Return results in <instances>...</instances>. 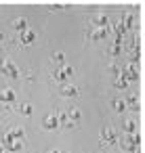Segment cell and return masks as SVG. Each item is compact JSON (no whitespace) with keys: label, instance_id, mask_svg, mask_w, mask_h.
<instances>
[{"label":"cell","instance_id":"52a82bcc","mask_svg":"<svg viewBox=\"0 0 145 153\" xmlns=\"http://www.w3.org/2000/svg\"><path fill=\"white\" fill-rule=\"evenodd\" d=\"M34 40H36V32H34V30H30V27H28L25 32H21V38H19V42H21V44H25V46H28V44H32Z\"/></svg>","mask_w":145,"mask_h":153},{"label":"cell","instance_id":"d6986e66","mask_svg":"<svg viewBox=\"0 0 145 153\" xmlns=\"http://www.w3.org/2000/svg\"><path fill=\"white\" fill-rule=\"evenodd\" d=\"M107 71H109V74H114V76H120V71H122V65H120L118 61H111V63L107 65Z\"/></svg>","mask_w":145,"mask_h":153},{"label":"cell","instance_id":"e0dca14e","mask_svg":"<svg viewBox=\"0 0 145 153\" xmlns=\"http://www.w3.org/2000/svg\"><path fill=\"white\" fill-rule=\"evenodd\" d=\"M137 128H139V124H137L135 120H126V122H124V132H126V134H135Z\"/></svg>","mask_w":145,"mask_h":153},{"label":"cell","instance_id":"ac0fdd59","mask_svg":"<svg viewBox=\"0 0 145 153\" xmlns=\"http://www.w3.org/2000/svg\"><path fill=\"white\" fill-rule=\"evenodd\" d=\"M57 120H59V126H61V124H63V126H67V128H74V126H76V124L67 117V113H65V111H63V113H59V115H57Z\"/></svg>","mask_w":145,"mask_h":153},{"label":"cell","instance_id":"3957f363","mask_svg":"<svg viewBox=\"0 0 145 153\" xmlns=\"http://www.w3.org/2000/svg\"><path fill=\"white\" fill-rule=\"evenodd\" d=\"M116 143H118V134H116V130H114L111 126L103 128V130H101V145H116Z\"/></svg>","mask_w":145,"mask_h":153},{"label":"cell","instance_id":"5b68a950","mask_svg":"<svg viewBox=\"0 0 145 153\" xmlns=\"http://www.w3.org/2000/svg\"><path fill=\"white\" fill-rule=\"evenodd\" d=\"M90 25L93 27H109V19H107V15H93Z\"/></svg>","mask_w":145,"mask_h":153},{"label":"cell","instance_id":"ba28073f","mask_svg":"<svg viewBox=\"0 0 145 153\" xmlns=\"http://www.w3.org/2000/svg\"><path fill=\"white\" fill-rule=\"evenodd\" d=\"M42 126H44L46 130H55V128H59V120H57V115H55V113L46 115L44 122H42Z\"/></svg>","mask_w":145,"mask_h":153},{"label":"cell","instance_id":"7a4b0ae2","mask_svg":"<svg viewBox=\"0 0 145 153\" xmlns=\"http://www.w3.org/2000/svg\"><path fill=\"white\" fill-rule=\"evenodd\" d=\"M74 76V67L72 65H59V69H55V74H53V78L57 80V82H65V80H70Z\"/></svg>","mask_w":145,"mask_h":153},{"label":"cell","instance_id":"7402d4cb","mask_svg":"<svg viewBox=\"0 0 145 153\" xmlns=\"http://www.w3.org/2000/svg\"><path fill=\"white\" fill-rule=\"evenodd\" d=\"M63 59H65L63 53H53V61H55L57 65H63Z\"/></svg>","mask_w":145,"mask_h":153},{"label":"cell","instance_id":"603a6c76","mask_svg":"<svg viewBox=\"0 0 145 153\" xmlns=\"http://www.w3.org/2000/svg\"><path fill=\"white\" fill-rule=\"evenodd\" d=\"M0 44H4V34L0 32Z\"/></svg>","mask_w":145,"mask_h":153},{"label":"cell","instance_id":"cb8c5ba5","mask_svg":"<svg viewBox=\"0 0 145 153\" xmlns=\"http://www.w3.org/2000/svg\"><path fill=\"white\" fill-rule=\"evenodd\" d=\"M0 153H11L9 149H4V147H0Z\"/></svg>","mask_w":145,"mask_h":153},{"label":"cell","instance_id":"d4e9b609","mask_svg":"<svg viewBox=\"0 0 145 153\" xmlns=\"http://www.w3.org/2000/svg\"><path fill=\"white\" fill-rule=\"evenodd\" d=\"M49 153H59V151H49Z\"/></svg>","mask_w":145,"mask_h":153},{"label":"cell","instance_id":"5bb4252c","mask_svg":"<svg viewBox=\"0 0 145 153\" xmlns=\"http://www.w3.org/2000/svg\"><path fill=\"white\" fill-rule=\"evenodd\" d=\"M13 27H15L17 32H25V30H28V19H25V17H17V19H13Z\"/></svg>","mask_w":145,"mask_h":153},{"label":"cell","instance_id":"2e32d148","mask_svg":"<svg viewBox=\"0 0 145 153\" xmlns=\"http://www.w3.org/2000/svg\"><path fill=\"white\" fill-rule=\"evenodd\" d=\"M111 107H114V111H118V113H122V111L128 109L126 103H124V99H114V101H111Z\"/></svg>","mask_w":145,"mask_h":153},{"label":"cell","instance_id":"ffe728a7","mask_svg":"<svg viewBox=\"0 0 145 153\" xmlns=\"http://www.w3.org/2000/svg\"><path fill=\"white\" fill-rule=\"evenodd\" d=\"M65 113H67V117H70V120H72L74 124H76V122H78V120L82 117V113H80V109H76V107H74V109H70V111H65Z\"/></svg>","mask_w":145,"mask_h":153},{"label":"cell","instance_id":"8992f818","mask_svg":"<svg viewBox=\"0 0 145 153\" xmlns=\"http://www.w3.org/2000/svg\"><path fill=\"white\" fill-rule=\"evenodd\" d=\"M59 92H61L63 97H72V99H74V97H78V94H80V88H78V86H74V84H63Z\"/></svg>","mask_w":145,"mask_h":153},{"label":"cell","instance_id":"9a60e30c","mask_svg":"<svg viewBox=\"0 0 145 153\" xmlns=\"http://www.w3.org/2000/svg\"><path fill=\"white\" fill-rule=\"evenodd\" d=\"M111 86H114L116 90H124V88L128 86V82H126V80H124L122 76H116V78L111 80Z\"/></svg>","mask_w":145,"mask_h":153},{"label":"cell","instance_id":"484cf974","mask_svg":"<svg viewBox=\"0 0 145 153\" xmlns=\"http://www.w3.org/2000/svg\"><path fill=\"white\" fill-rule=\"evenodd\" d=\"M97 153H99V151H97Z\"/></svg>","mask_w":145,"mask_h":153},{"label":"cell","instance_id":"44dd1931","mask_svg":"<svg viewBox=\"0 0 145 153\" xmlns=\"http://www.w3.org/2000/svg\"><path fill=\"white\" fill-rule=\"evenodd\" d=\"M17 111H19V113H23V115H32V111H34V109H32V105H30V103H23V105H19V109H17Z\"/></svg>","mask_w":145,"mask_h":153},{"label":"cell","instance_id":"9c48e42d","mask_svg":"<svg viewBox=\"0 0 145 153\" xmlns=\"http://www.w3.org/2000/svg\"><path fill=\"white\" fill-rule=\"evenodd\" d=\"M107 55H109L111 59H118V57H122V42H114V44L107 48Z\"/></svg>","mask_w":145,"mask_h":153},{"label":"cell","instance_id":"8fae6325","mask_svg":"<svg viewBox=\"0 0 145 153\" xmlns=\"http://www.w3.org/2000/svg\"><path fill=\"white\" fill-rule=\"evenodd\" d=\"M120 23L124 25V30H128V27H137V17H135L132 13H126V15H124V19H122Z\"/></svg>","mask_w":145,"mask_h":153},{"label":"cell","instance_id":"7c38bea8","mask_svg":"<svg viewBox=\"0 0 145 153\" xmlns=\"http://www.w3.org/2000/svg\"><path fill=\"white\" fill-rule=\"evenodd\" d=\"M13 140H19V143H23V138H25V130L23 128H13V130H9L7 132Z\"/></svg>","mask_w":145,"mask_h":153},{"label":"cell","instance_id":"4fadbf2b","mask_svg":"<svg viewBox=\"0 0 145 153\" xmlns=\"http://www.w3.org/2000/svg\"><path fill=\"white\" fill-rule=\"evenodd\" d=\"M124 103H126V107H130V109H139V107H141L139 94H128V99H126Z\"/></svg>","mask_w":145,"mask_h":153},{"label":"cell","instance_id":"6da1fadb","mask_svg":"<svg viewBox=\"0 0 145 153\" xmlns=\"http://www.w3.org/2000/svg\"><path fill=\"white\" fill-rule=\"evenodd\" d=\"M0 71H2L7 78H11V80H21L19 67H17L13 61H9V59H2V61H0Z\"/></svg>","mask_w":145,"mask_h":153},{"label":"cell","instance_id":"277c9868","mask_svg":"<svg viewBox=\"0 0 145 153\" xmlns=\"http://www.w3.org/2000/svg\"><path fill=\"white\" fill-rule=\"evenodd\" d=\"M109 36V27H93L86 34V40H105Z\"/></svg>","mask_w":145,"mask_h":153},{"label":"cell","instance_id":"30bf717a","mask_svg":"<svg viewBox=\"0 0 145 153\" xmlns=\"http://www.w3.org/2000/svg\"><path fill=\"white\" fill-rule=\"evenodd\" d=\"M0 101H2V103L15 101V90L13 88H2V90H0Z\"/></svg>","mask_w":145,"mask_h":153}]
</instances>
